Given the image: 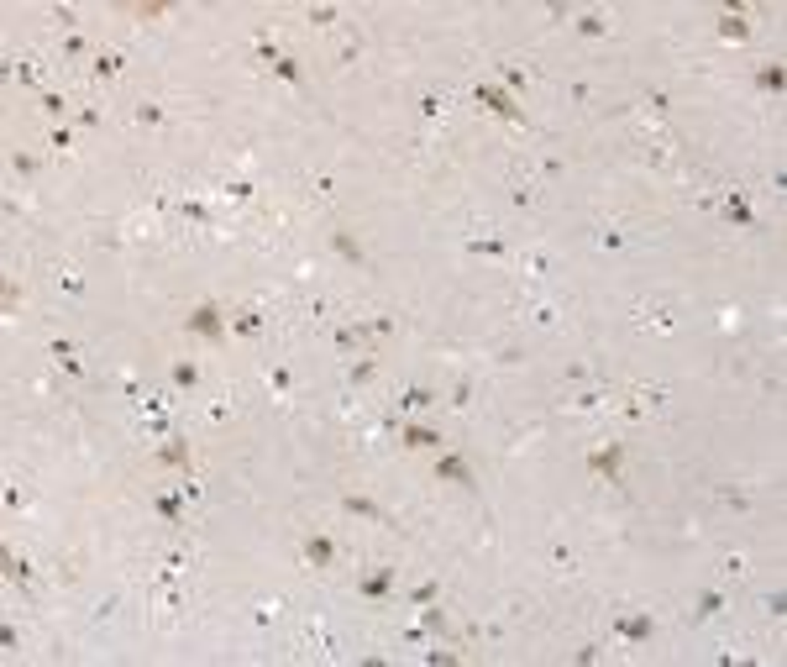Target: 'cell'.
I'll return each mask as SVG.
<instances>
[{
	"label": "cell",
	"instance_id": "cell-1",
	"mask_svg": "<svg viewBox=\"0 0 787 667\" xmlns=\"http://www.w3.org/2000/svg\"><path fill=\"white\" fill-rule=\"evenodd\" d=\"M184 331L199 342H226V320H220V305L216 299H205V305H194L190 316H184Z\"/></svg>",
	"mask_w": 787,
	"mask_h": 667
},
{
	"label": "cell",
	"instance_id": "cell-2",
	"mask_svg": "<svg viewBox=\"0 0 787 667\" xmlns=\"http://www.w3.org/2000/svg\"><path fill=\"white\" fill-rule=\"evenodd\" d=\"M588 468H593L598 478H609V484H619V473H625V447H619V441L593 447V452H588Z\"/></svg>",
	"mask_w": 787,
	"mask_h": 667
},
{
	"label": "cell",
	"instance_id": "cell-3",
	"mask_svg": "<svg viewBox=\"0 0 787 667\" xmlns=\"http://www.w3.org/2000/svg\"><path fill=\"white\" fill-rule=\"evenodd\" d=\"M472 100H478V105H489V110H498V116H504V121H515V127H525L520 105H515V100H509L504 90H498V84H472Z\"/></svg>",
	"mask_w": 787,
	"mask_h": 667
},
{
	"label": "cell",
	"instance_id": "cell-4",
	"mask_svg": "<svg viewBox=\"0 0 787 667\" xmlns=\"http://www.w3.org/2000/svg\"><path fill=\"white\" fill-rule=\"evenodd\" d=\"M399 441L415 447V452H441V431L425 426V420H404V426H399Z\"/></svg>",
	"mask_w": 787,
	"mask_h": 667
},
{
	"label": "cell",
	"instance_id": "cell-5",
	"mask_svg": "<svg viewBox=\"0 0 787 667\" xmlns=\"http://www.w3.org/2000/svg\"><path fill=\"white\" fill-rule=\"evenodd\" d=\"M357 594H362V599H373V604H378V599H389V594H394V568H389V562H383V568L362 573Z\"/></svg>",
	"mask_w": 787,
	"mask_h": 667
},
{
	"label": "cell",
	"instance_id": "cell-6",
	"mask_svg": "<svg viewBox=\"0 0 787 667\" xmlns=\"http://www.w3.org/2000/svg\"><path fill=\"white\" fill-rule=\"evenodd\" d=\"M436 478H447V484H472V468H468V458H457V452H441Z\"/></svg>",
	"mask_w": 787,
	"mask_h": 667
},
{
	"label": "cell",
	"instance_id": "cell-7",
	"mask_svg": "<svg viewBox=\"0 0 787 667\" xmlns=\"http://www.w3.org/2000/svg\"><path fill=\"white\" fill-rule=\"evenodd\" d=\"M614 630H619L625 641H651V630H656V626H651V615H635V609H630V615H614Z\"/></svg>",
	"mask_w": 787,
	"mask_h": 667
},
{
	"label": "cell",
	"instance_id": "cell-8",
	"mask_svg": "<svg viewBox=\"0 0 787 667\" xmlns=\"http://www.w3.org/2000/svg\"><path fill=\"white\" fill-rule=\"evenodd\" d=\"M305 562H310V568H331V562H336V541H331V536H310L305 541Z\"/></svg>",
	"mask_w": 787,
	"mask_h": 667
},
{
	"label": "cell",
	"instance_id": "cell-9",
	"mask_svg": "<svg viewBox=\"0 0 787 667\" xmlns=\"http://www.w3.org/2000/svg\"><path fill=\"white\" fill-rule=\"evenodd\" d=\"M158 468H190V441H184V436L163 441V447H158Z\"/></svg>",
	"mask_w": 787,
	"mask_h": 667
},
{
	"label": "cell",
	"instance_id": "cell-10",
	"mask_svg": "<svg viewBox=\"0 0 787 667\" xmlns=\"http://www.w3.org/2000/svg\"><path fill=\"white\" fill-rule=\"evenodd\" d=\"M341 505H347V515H362V520H383V510L373 505L368 494H347V499H341Z\"/></svg>",
	"mask_w": 787,
	"mask_h": 667
},
{
	"label": "cell",
	"instance_id": "cell-11",
	"mask_svg": "<svg viewBox=\"0 0 787 667\" xmlns=\"http://www.w3.org/2000/svg\"><path fill=\"white\" fill-rule=\"evenodd\" d=\"M498 79H504V84H498V90H530V74L525 69H515V63H498Z\"/></svg>",
	"mask_w": 787,
	"mask_h": 667
},
{
	"label": "cell",
	"instance_id": "cell-12",
	"mask_svg": "<svg viewBox=\"0 0 787 667\" xmlns=\"http://www.w3.org/2000/svg\"><path fill=\"white\" fill-rule=\"evenodd\" d=\"M725 216L735 221V226H756V210H750L740 195H729V200H725Z\"/></svg>",
	"mask_w": 787,
	"mask_h": 667
},
{
	"label": "cell",
	"instance_id": "cell-13",
	"mask_svg": "<svg viewBox=\"0 0 787 667\" xmlns=\"http://www.w3.org/2000/svg\"><path fill=\"white\" fill-rule=\"evenodd\" d=\"M756 84H761L767 95H782V63H761V69H756Z\"/></svg>",
	"mask_w": 787,
	"mask_h": 667
},
{
	"label": "cell",
	"instance_id": "cell-14",
	"mask_svg": "<svg viewBox=\"0 0 787 667\" xmlns=\"http://www.w3.org/2000/svg\"><path fill=\"white\" fill-rule=\"evenodd\" d=\"M6 578L11 583H32V562L16 557V552H6Z\"/></svg>",
	"mask_w": 787,
	"mask_h": 667
},
{
	"label": "cell",
	"instance_id": "cell-15",
	"mask_svg": "<svg viewBox=\"0 0 787 667\" xmlns=\"http://www.w3.org/2000/svg\"><path fill=\"white\" fill-rule=\"evenodd\" d=\"M719 609H725V588H708V594L698 599V620H714Z\"/></svg>",
	"mask_w": 787,
	"mask_h": 667
},
{
	"label": "cell",
	"instance_id": "cell-16",
	"mask_svg": "<svg viewBox=\"0 0 787 667\" xmlns=\"http://www.w3.org/2000/svg\"><path fill=\"white\" fill-rule=\"evenodd\" d=\"M121 74V53H95V79H116Z\"/></svg>",
	"mask_w": 787,
	"mask_h": 667
},
{
	"label": "cell",
	"instance_id": "cell-17",
	"mask_svg": "<svg viewBox=\"0 0 787 667\" xmlns=\"http://www.w3.org/2000/svg\"><path fill=\"white\" fill-rule=\"evenodd\" d=\"M362 337H368V326H341V331H336V347H341V352H357Z\"/></svg>",
	"mask_w": 787,
	"mask_h": 667
},
{
	"label": "cell",
	"instance_id": "cell-18",
	"mask_svg": "<svg viewBox=\"0 0 787 667\" xmlns=\"http://www.w3.org/2000/svg\"><path fill=\"white\" fill-rule=\"evenodd\" d=\"M158 515L163 520H184V494H158Z\"/></svg>",
	"mask_w": 787,
	"mask_h": 667
},
{
	"label": "cell",
	"instance_id": "cell-19",
	"mask_svg": "<svg viewBox=\"0 0 787 667\" xmlns=\"http://www.w3.org/2000/svg\"><path fill=\"white\" fill-rule=\"evenodd\" d=\"M719 32H725V37H735V42H746V37H750L746 16H719Z\"/></svg>",
	"mask_w": 787,
	"mask_h": 667
},
{
	"label": "cell",
	"instance_id": "cell-20",
	"mask_svg": "<svg viewBox=\"0 0 787 667\" xmlns=\"http://www.w3.org/2000/svg\"><path fill=\"white\" fill-rule=\"evenodd\" d=\"M331 242H336V252H341L347 263H362V247H357V237H347V231H336Z\"/></svg>",
	"mask_w": 787,
	"mask_h": 667
},
{
	"label": "cell",
	"instance_id": "cell-21",
	"mask_svg": "<svg viewBox=\"0 0 787 667\" xmlns=\"http://www.w3.org/2000/svg\"><path fill=\"white\" fill-rule=\"evenodd\" d=\"M430 399H436V394H430V389H425V384H415V389H404V410H430Z\"/></svg>",
	"mask_w": 787,
	"mask_h": 667
},
{
	"label": "cell",
	"instance_id": "cell-22",
	"mask_svg": "<svg viewBox=\"0 0 787 667\" xmlns=\"http://www.w3.org/2000/svg\"><path fill=\"white\" fill-rule=\"evenodd\" d=\"M252 53H258V58L268 63V69H273V63L284 58V53H279V42H273V37H258V42H252Z\"/></svg>",
	"mask_w": 787,
	"mask_h": 667
},
{
	"label": "cell",
	"instance_id": "cell-23",
	"mask_svg": "<svg viewBox=\"0 0 787 667\" xmlns=\"http://www.w3.org/2000/svg\"><path fill=\"white\" fill-rule=\"evenodd\" d=\"M472 252H483V258H509V247H504L498 237H478V242H472Z\"/></svg>",
	"mask_w": 787,
	"mask_h": 667
},
{
	"label": "cell",
	"instance_id": "cell-24",
	"mask_svg": "<svg viewBox=\"0 0 787 667\" xmlns=\"http://www.w3.org/2000/svg\"><path fill=\"white\" fill-rule=\"evenodd\" d=\"M578 32H583V37H604V32H609V21L598 16V11H588V16L578 21Z\"/></svg>",
	"mask_w": 787,
	"mask_h": 667
},
{
	"label": "cell",
	"instance_id": "cell-25",
	"mask_svg": "<svg viewBox=\"0 0 787 667\" xmlns=\"http://www.w3.org/2000/svg\"><path fill=\"white\" fill-rule=\"evenodd\" d=\"M173 384H179V389H194V384H199V368H194V363H173Z\"/></svg>",
	"mask_w": 787,
	"mask_h": 667
},
{
	"label": "cell",
	"instance_id": "cell-26",
	"mask_svg": "<svg viewBox=\"0 0 787 667\" xmlns=\"http://www.w3.org/2000/svg\"><path fill=\"white\" fill-rule=\"evenodd\" d=\"M258 326H263L258 310H242V316H237V337H258Z\"/></svg>",
	"mask_w": 787,
	"mask_h": 667
},
{
	"label": "cell",
	"instance_id": "cell-27",
	"mask_svg": "<svg viewBox=\"0 0 787 667\" xmlns=\"http://www.w3.org/2000/svg\"><path fill=\"white\" fill-rule=\"evenodd\" d=\"M63 53H69V58H84V53H90V37H84V32H69V37H63Z\"/></svg>",
	"mask_w": 787,
	"mask_h": 667
},
{
	"label": "cell",
	"instance_id": "cell-28",
	"mask_svg": "<svg viewBox=\"0 0 787 667\" xmlns=\"http://www.w3.org/2000/svg\"><path fill=\"white\" fill-rule=\"evenodd\" d=\"M420 630H436V636H441V630H447V615H441L436 604H425V615H420Z\"/></svg>",
	"mask_w": 787,
	"mask_h": 667
},
{
	"label": "cell",
	"instance_id": "cell-29",
	"mask_svg": "<svg viewBox=\"0 0 787 667\" xmlns=\"http://www.w3.org/2000/svg\"><path fill=\"white\" fill-rule=\"evenodd\" d=\"M37 100H42V110H48V116H63V110H69V100H63L58 90H42Z\"/></svg>",
	"mask_w": 787,
	"mask_h": 667
},
{
	"label": "cell",
	"instance_id": "cell-30",
	"mask_svg": "<svg viewBox=\"0 0 787 667\" xmlns=\"http://www.w3.org/2000/svg\"><path fill=\"white\" fill-rule=\"evenodd\" d=\"M273 74H279V79H284V84H299V63L289 58V53H284V58H279V63H273Z\"/></svg>",
	"mask_w": 787,
	"mask_h": 667
},
{
	"label": "cell",
	"instance_id": "cell-31",
	"mask_svg": "<svg viewBox=\"0 0 787 667\" xmlns=\"http://www.w3.org/2000/svg\"><path fill=\"white\" fill-rule=\"evenodd\" d=\"M310 21H315V27H336V6H315Z\"/></svg>",
	"mask_w": 787,
	"mask_h": 667
},
{
	"label": "cell",
	"instance_id": "cell-32",
	"mask_svg": "<svg viewBox=\"0 0 787 667\" xmlns=\"http://www.w3.org/2000/svg\"><path fill=\"white\" fill-rule=\"evenodd\" d=\"M11 169H16V174H37V158H32V153H11Z\"/></svg>",
	"mask_w": 787,
	"mask_h": 667
},
{
	"label": "cell",
	"instance_id": "cell-33",
	"mask_svg": "<svg viewBox=\"0 0 787 667\" xmlns=\"http://www.w3.org/2000/svg\"><path fill=\"white\" fill-rule=\"evenodd\" d=\"M137 121H142V127H158V121H163V110L147 100V105H137Z\"/></svg>",
	"mask_w": 787,
	"mask_h": 667
},
{
	"label": "cell",
	"instance_id": "cell-34",
	"mask_svg": "<svg viewBox=\"0 0 787 667\" xmlns=\"http://www.w3.org/2000/svg\"><path fill=\"white\" fill-rule=\"evenodd\" d=\"M347 379H352V384H368V379H373V363H368V358H362V363H352V373H347Z\"/></svg>",
	"mask_w": 787,
	"mask_h": 667
},
{
	"label": "cell",
	"instance_id": "cell-35",
	"mask_svg": "<svg viewBox=\"0 0 787 667\" xmlns=\"http://www.w3.org/2000/svg\"><path fill=\"white\" fill-rule=\"evenodd\" d=\"M409 599H415L420 609H425V604H436V583H420V588H415V594H409Z\"/></svg>",
	"mask_w": 787,
	"mask_h": 667
},
{
	"label": "cell",
	"instance_id": "cell-36",
	"mask_svg": "<svg viewBox=\"0 0 787 667\" xmlns=\"http://www.w3.org/2000/svg\"><path fill=\"white\" fill-rule=\"evenodd\" d=\"M273 389H279V394H289V389H294V373H289V368H273Z\"/></svg>",
	"mask_w": 787,
	"mask_h": 667
},
{
	"label": "cell",
	"instance_id": "cell-37",
	"mask_svg": "<svg viewBox=\"0 0 787 667\" xmlns=\"http://www.w3.org/2000/svg\"><path fill=\"white\" fill-rule=\"evenodd\" d=\"M179 210H184V216H190V221H210V210H205V205H199V200H184V205H179Z\"/></svg>",
	"mask_w": 787,
	"mask_h": 667
},
{
	"label": "cell",
	"instance_id": "cell-38",
	"mask_svg": "<svg viewBox=\"0 0 787 667\" xmlns=\"http://www.w3.org/2000/svg\"><path fill=\"white\" fill-rule=\"evenodd\" d=\"M389 331H394V320H389V316H378V320H368V337H389Z\"/></svg>",
	"mask_w": 787,
	"mask_h": 667
},
{
	"label": "cell",
	"instance_id": "cell-39",
	"mask_svg": "<svg viewBox=\"0 0 787 667\" xmlns=\"http://www.w3.org/2000/svg\"><path fill=\"white\" fill-rule=\"evenodd\" d=\"M69 142H74V127H53V148L63 153V148H69Z\"/></svg>",
	"mask_w": 787,
	"mask_h": 667
},
{
	"label": "cell",
	"instance_id": "cell-40",
	"mask_svg": "<svg viewBox=\"0 0 787 667\" xmlns=\"http://www.w3.org/2000/svg\"><path fill=\"white\" fill-rule=\"evenodd\" d=\"M6 510H27V494H21V488H16V484H11V488H6Z\"/></svg>",
	"mask_w": 787,
	"mask_h": 667
},
{
	"label": "cell",
	"instance_id": "cell-41",
	"mask_svg": "<svg viewBox=\"0 0 787 667\" xmlns=\"http://www.w3.org/2000/svg\"><path fill=\"white\" fill-rule=\"evenodd\" d=\"M53 358H74V342L69 337H53Z\"/></svg>",
	"mask_w": 787,
	"mask_h": 667
},
{
	"label": "cell",
	"instance_id": "cell-42",
	"mask_svg": "<svg viewBox=\"0 0 787 667\" xmlns=\"http://www.w3.org/2000/svg\"><path fill=\"white\" fill-rule=\"evenodd\" d=\"M420 110H425V116L436 121V116H441V95H425V100H420Z\"/></svg>",
	"mask_w": 787,
	"mask_h": 667
}]
</instances>
